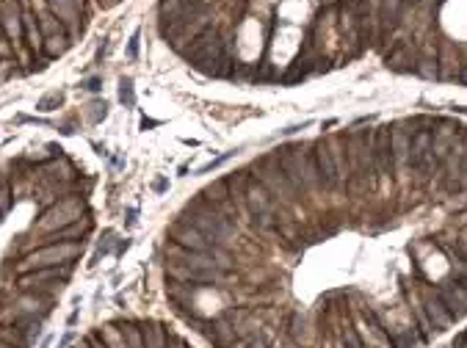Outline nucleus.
<instances>
[{
	"instance_id": "nucleus-1",
	"label": "nucleus",
	"mask_w": 467,
	"mask_h": 348,
	"mask_svg": "<svg viewBox=\"0 0 467 348\" xmlns=\"http://www.w3.org/2000/svg\"><path fill=\"white\" fill-rule=\"evenodd\" d=\"M183 221L194 224V227H196L199 232H205L216 246H221L224 241H229L232 232H236L229 216L221 213L218 208H213L210 202H196V205H191V208L183 213Z\"/></svg>"
},
{
	"instance_id": "nucleus-2",
	"label": "nucleus",
	"mask_w": 467,
	"mask_h": 348,
	"mask_svg": "<svg viewBox=\"0 0 467 348\" xmlns=\"http://www.w3.org/2000/svg\"><path fill=\"white\" fill-rule=\"evenodd\" d=\"M81 254V243L78 241H61V243H50L34 254H28L20 263V271H39V268H59V265H72V260Z\"/></svg>"
},
{
	"instance_id": "nucleus-3",
	"label": "nucleus",
	"mask_w": 467,
	"mask_h": 348,
	"mask_svg": "<svg viewBox=\"0 0 467 348\" xmlns=\"http://www.w3.org/2000/svg\"><path fill=\"white\" fill-rule=\"evenodd\" d=\"M255 171H258V180L271 191V197H282L285 202H291L296 197V188L293 183L288 180V174L282 171L277 155H266L255 163Z\"/></svg>"
},
{
	"instance_id": "nucleus-4",
	"label": "nucleus",
	"mask_w": 467,
	"mask_h": 348,
	"mask_svg": "<svg viewBox=\"0 0 467 348\" xmlns=\"http://www.w3.org/2000/svg\"><path fill=\"white\" fill-rule=\"evenodd\" d=\"M277 160H280L282 171L288 174V180L293 183L296 191L307 188V160H310V152H304L302 144H291V146L277 149Z\"/></svg>"
},
{
	"instance_id": "nucleus-5",
	"label": "nucleus",
	"mask_w": 467,
	"mask_h": 348,
	"mask_svg": "<svg viewBox=\"0 0 467 348\" xmlns=\"http://www.w3.org/2000/svg\"><path fill=\"white\" fill-rule=\"evenodd\" d=\"M172 241H174V246L188 249V252H213L216 249V243L188 221H177L172 227Z\"/></svg>"
},
{
	"instance_id": "nucleus-6",
	"label": "nucleus",
	"mask_w": 467,
	"mask_h": 348,
	"mask_svg": "<svg viewBox=\"0 0 467 348\" xmlns=\"http://www.w3.org/2000/svg\"><path fill=\"white\" fill-rule=\"evenodd\" d=\"M437 296H439V301L445 304V309L450 312L453 320H459V318L467 315V287H464L459 279L439 285V287H437Z\"/></svg>"
},
{
	"instance_id": "nucleus-7",
	"label": "nucleus",
	"mask_w": 467,
	"mask_h": 348,
	"mask_svg": "<svg viewBox=\"0 0 467 348\" xmlns=\"http://www.w3.org/2000/svg\"><path fill=\"white\" fill-rule=\"evenodd\" d=\"M373 163L379 174H393L395 168V157H393V141H390V127H379L373 130Z\"/></svg>"
},
{
	"instance_id": "nucleus-8",
	"label": "nucleus",
	"mask_w": 467,
	"mask_h": 348,
	"mask_svg": "<svg viewBox=\"0 0 467 348\" xmlns=\"http://www.w3.org/2000/svg\"><path fill=\"white\" fill-rule=\"evenodd\" d=\"M313 149H315L313 157H315V168H318V180H321V186H324V188H335V186L340 183V174H338V166H335V157H332L329 144L318 141Z\"/></svg>"
},
{
	"instance_id": "nucleus-9",
	"label": "nucleus",
	"mask_w": 467,
	"mask_h": 348,
	"mask_svg": "<svg viewBox=\"0 0 467 348\" xmlns=\"http://www.w3.org/2000/svg\"><path fill=\"white\" fill-rule=\"evenodd\" d=\"M244 205L252 216H271V191L260 183V180H249L247 183V191H244Z\"/></svg>"
},
{
	"instance_id": "nucleus-10",
	"label": "nucleus",
	"mask_w": 467,
	"mask_h": 348,
	"mask_svg": "<svg viewBox=\"0 0 467 348\" xmlns=\"http://www.w3.org/2000/svg\"><path fill=\"white\" fill-rule=\"evenodd\" d=\"M78 213H81V202H78V199H64L59 208H53V210H48V213H45L42 227H45V230L70 227V224H75Z\"/></svg>"
},
{
	"instance_id": "nucleus-11",
	"label": "nucleus",
	"mask_w": 467,
	"mask_h": 348,
	"mask_svg": "<svg viewBox=\"0 0 467 348\" xmlns=\"http://www.w3.org/2000/svg\"><path fill=\"white\" fill-rule=\"evenodd\" d=\"M420 309H423V315L428 318V323L434 326V331H445V329L453 323L450 312L445 309V304L439 301V296H437V293H434V296H426Z\"/></svg>"
},
{
	"instance_id": "nucleus-12",
	"label": "nucleus",
	"mask_w": 467,
	"mask_h": 348,
	"mask_svg": "<svg viewBox=\"0 0 467 348\" xmlns=\"http://www.w3.org/2000/svg\"><path fill=\"white\" fill-rule=\"evenodd\" d=\"M387 67H390L393 72H415L417 56H415V50H412L409 45H401V47H395V50L387 56Z\"/></svg>"
},
{
	"instance_id": "nucleus-13",
	"label": "nucleus",
	"mask_w": 467,
	"mask_h": 348,
	"mask_svg": "<svg viewBox=\"0 0 467 348\" xmlns=\"http://www.w3.org/2000/svg\"><path fill=\"white\" fill-rule=\"evenodd\" d=\"M141 334H144L147 348H169V331L160 323H155V320L141 323Z\"/></svg>"
},
{
	"instance_id": "nucleus-14",
	"label": "nucleus",
	"mask_w": 467,
	"mask_h": 348,
	"mask_svg": "<svg viewBox=\"0 0 467 348\" xmlns=\"http://www.w3.org/2000/svg\"><path fill=\"white\" fill-rule=\"evenodd\" d=\"M387 340L393 348H415L417 345L415 329H387Z\"/></svg>"
},
{
	"instance_id": "nucleus-15",
	"label": "nucleus",
	"mask_w": 467,
	"mask_h": 348,
	"mask_svg": "<svg viewBox=\"0 0 467 348\" xmlns=\"http://www.w3.org/2000/svg\"><path fill=\"white\" fill-rule=\"evenodd\" d=\"M122 337L127 342V348H147L144 345V334H141V326H133V323H122Z\"/></svg>"
},
{
	"instance_id": "nucleus-16",
	"label": "nucleus",
	"mask_w": 467,
	"mask_h": 348,
	"mask_svg": "<svg viewBox=\"0 0 467 348\" xmlns=\"http://www.w3.org/2000/svg\"><path fill=\"white\" fill-rule=\"evenodd\" d=\"M340 342L346 345V348H371L354 329H343V334H340Z\"/></svg>"
},
{
	"instance_id": "nucleus-17",
	"label": "nucleus",
	"mask_w": 467,
	"mask_h": 348,
	"mask_svg": "<svg viewBox=\"0 0 467 348\" xmlns=\"http://www.w3.org/2000/svg\"><path fill=\"white\" fill-rule=\"evenodd\" d=\"M415 72H417V75H423V78H437V75H439V72H437V61H434V58H417Z\"/></svg>"
},
{
	"instance_id": "nucleus-18",
	"label": "nucleus",
	"mask_w": 467,
	"mask_h": 348,
	"mask_svg": "<svg viewBox=\"0 0 467 348\" xmlns=\"http://www.w3.org/2000/svg\"><path fill=\"white\" fill-rule=\"evenodd\" d=\"M119 100L125 105H133V83L130 80H122V89H119Z\"/></svg>"
},
{
	"instance_id": "nucleus-19",
	"label": "nucleus",
	"mask_w": 467,
	"mask_h": 348,
	"mask_svg": "<svg viewBox=\"0 0 467 348\" xmlns=\"http://www.w3.org/2000/svg\"><path fill=\"white\" fill-rule=\"evenodd\" d=\"M229 157H232V152H224L221 157H216V160H210V163H205V166H202V168H199L196 174H207V171H213V168H218V166H221L224 160H229Z\"/></svg>"
},
{
	"instance_id": "nucleus-20",
	"label": "nucleus",
	"mask_w": 467,
	"mask_h": 348,
	"mask_svg": "<svg viewBox=\"0 0 467 348\" xmlns=\"http://www.w3.org/2000/svg\"><path fill=\"white\" fill-rule=\"evenodd\" d=\"M6 210H9V186L0 177V213H6Z\"/></svg>"
},
{
	"instance_id": "nucleus-21",
	"label": "nucleus",
	"mask_w": 467,
	"mask_h": 348,
	"mask_svg": "<svg viewBox=\"0 0 467 348\" xmlns=\"http://www.w3.org/2000/svg\"><path fill=\"white\" fill-rule=\"evenodd\" d=\"M59 102H61V94H50L39 102V111H50V105H59Z\"/></svg>"
},
{
	"instance_id": "nucleus-22",
	"label": "nucleus",
	"mask_w": 467,
	"mask_h": 348,
	"mask_svg": "<svg viewBox=\"0 0 467 348\" xmlns=\"http://www.w3.org/2000/svg\"><path fill=\"white\" fill-rule=\"evenodd\" d=\"M86 342H89L92 348H105V342H103V337H100V334H92Z\"/></svg>"
},
{
	"instance_id": "nucleus-23",
	"label": "nucleus",
	"mask_w": 467,
	"mask_h": 348,
	"mask_svg": "<svg viewBox=\"0 0 467 348\" xmlns=\"http://www.w3.org/2000/svg\"><path fill=\"white\" fill-rule=\"evenodd\" d=\"M130 58H136V53H138V36H133V42H130Z\"/></svg>"
},
{
	"instance_id": "nucleus-24",
	"label": "nucleus",
	"mask_w": 467,
	"mask_h": 348,
	"mask_svg": "<svg viewBox=\"0 0 467 348\" xmlns=\"http://www.w3.org/2000/svg\"><path fill=\"white\" fill-rule=\"evenodd\" d=\"M70 342H72V334H70V331H67V334H64V337H61V342H59V348H67V345H70Z\"/></svg>"
},
{
	"instance_id": "nucleus-25",
	"label": "nucleus",
	"mask_w": 467,
	"mask_h": 348,
	"mask_svg": "<svg viewBox=\"0 0 467 348\" xmlns=\"http://www.w3.org/2000/svg\"><path fill=\"white\" fill-rule=\"evenodd\" d=\"M86 89H92V91H97V89H100V80H89V83H86Z\"/></svg>"
},
{
	"instance_id": "nucleus-26",
	"label": "nucleus",
	"mask_w": 467,
	"mask_h": 348,
	"mask_svg": "<svg viewBox=\"0 0 467 348\" xmlns=\"http://www.w3.org/2000/svg\"><path fill=\"white\" fill-rule=\"evenodd\" d=\"M155 191H166V180H155Z\"/></svg>"
},
{
	"instance_id": "nucleus-27",
	"label": "nucleus",
	"mask_w": 467,
	"mask_h": 348,
	"mask_svg": "<svg viewBox=\"0 0 467 348\" xmlns=\"http://www.w3.org/2000/svg\"><path fill=\"white\" fill-rule=\"evenodd\" d=\"M459 78H461V83H467V67H461V72H459Z\"/></svg>"
},
{
	"instance_id": "nucleus-28",
	"label": "nucleus",
	"mask_w": 467,
	"mask_h": 348,
	"mask_svg": "<svg viewBox=\"0 0 467 348\" xmlns=\"http://www.w3.org/2000/svg\"><path fill=\"white\" fill-rule=\"evenodd\" d=\"M0 348H14V345H9V342H3V340H0Z\"/></svg>"
},
{
	"instance_id": "nucleus-29",
	"label": "nucleus",
	"mask_w": 467,
	"mask_h": 348,
	"mask_svg": "<svg viewBox=\"0 0 467 348\" xmlns=\"http://www.w3.org/2000/svg\"><path fill=\"white\" fill-rule=\"evenodd\" d=\"M335 348H346V345H343V342H338V345H335Z\"/></svg>"
},
{
	"instance_id": "nucleus-30",
	"label": "nucleus",
	"mask_w": 467,
	"mask_h": 348,
	"mask_svg": "<svg viewBox=\"0 0 467 348\" xmlns=\"http://www.w3.org/2000/svg\"><path fill=\"white\" fill-rule=\"evenodd\" d=\"M461 337H464V342H467V334H461Z\"/></svg>"
}]
</instances>
